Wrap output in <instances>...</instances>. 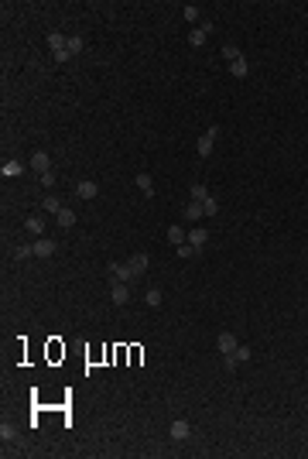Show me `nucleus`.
Returning a JSON list of instances; mask_svg holds the SVG:
<instances>
[{"label":"nucleus","instance_id":"1","mask_svg":"<svg viewBox=\"0 0 308 459\" xmlns=\"http://www.w3.org/2000/svg\"><path fill=\"white\" fill-rule=\"evenodd\" d=\"M219 134H223V127H219V124H212V127H209V130L202 134V137H199V144H195V151H199V158H209V154H212V148H216Z\"/></svg>","mask_w":308,"mask_h":459},{"label":"nucleus","instance_id":"2","mask_svg":"<svg viewBox=\"0 0 308 459\" xmlns=\"http://www.w3.org/2000/svg\"><path fill=\"white\" fill-rule=\"evenodd\" d=\"M48 45H52V55H55V62H68V38L62 35V31H52L48 35Z\"/></svg>","mask_w":308,"mask_h":459},{"label":"nucleus","instance_id":"3","mask_svg":"<svg viewBox=\"0 0 308 459\" xmlns=\"http://www.w3.org/2000/svg\"><path fill=\"white\" fill-rule=\"evenodd\" d=\"M250 356H253V353H250V346H236V350L226 356V370H236L240 363H247Z\"/></svg>","mask_w":308,"mask_h":459},{"label":"nucleus","instance_id":"4","mask_svg":"<svg viewBox=\"0 0 308 459\" xmlns=\"http://www.w3.org/2000/svg\"><path fill=\"white\" fill-rule=\"evenodd\" d=\"M110 302H113V305H127V302H130V288H127V281H113V288H110Z\"/></svg>","mask_w":308,"mask_h":459},{"label":"nucleus","instance_id":"5","mask_svg":"<svg viewBox=\"0 0 308 459\" xmlns=\"http://www.w3.org/2000/svg\"><path fill=\"white\" fill-rule=\"evenodd\" d=\"M236 336H233V333H219V339H216V350H219V353H223V356H229V353H233V350H236Z\"/></svg>","mask_w":308,"mask_h":459},{"label":"nucleus","instance_id":"6","mask_svg":"<svg viewBox=\"0 0 308 459\" xmlns=\"http://www.w3.org/2000/svg\"><path fill=\"white\" fill-rule=\"evenodd\" d=\"M188 435H192V425L185 422V418H178V422H171V439H175V442H185Z\"/></svg>","mask_w":308,"mask_h":459},{"label":"nucleus","instance_id":"7","mask_svg":"<svg viewBox=\"0 0 308 459\" xmlns=\"http://www.w3.org/2000/svg\"><path fill=\"white\" fill-rule=\"evenodd\" d=\"M31 247H34V257H52L55 254V240H48V237H38Z\"/></svg>","mask_w":308,"mask_h":459},{"label":"nucleus","instance_id":"8","mask_svg":"<svg viewBox=\"0 0 308 459\" xmlns=\"http://www.w3.org/2000/svg\"><path fill=\"white\" fill-rule=\"evenodd\" d=\"M182 216H185V223H199V219H202V216H205V209H202V202H195V199H192V202H188V206H185V209H182Z\"/></svg>","mask_w":308,"mask_h":459},{"label":"nucleus","instance_id":"9","mask_svg":"<svg viewBox=\"0 0 308 459\" xmlns=\"http://www.w3.org/2000/svg\"><path fill=\"white\" fill-rule=\"evenodd\" d=\"M110 274H113V281H137L134 278V271H130V264H110Z\"/></svg>","mask_w":308,"mask_h":459},{"label":"nucleus","instance_id":"10","mask_svg":"<svg viewBox=\"0 0 308 459\" xmlns=\"http://www.w3.org/2000/svg\"><path fill=\"white\" fill-rule=\"evenodd\" d=\"M31 168L38 175H45V172H52V158H48L45 151H34V158H31Z\"/></svg>","mask_w":308,"mask_h":459},{"label":"nucleus","instance_id":"11","mask_svg":"<svg viewBox=\"0 0 308 459\" xmlns=\"http://www.w3.org/2000/svg\"><path fill=\"white\" fill-rule=\"evenodd\" d=\"M127 264H130V271H134V278H140V274H144V271H148V267H151V261H148V254H134V257L127 261Z\"/></svg>","mask_w":308,"mask_h":459},{"label":"nucleus","instance_id":"12","mask_svg":"<svg viewBox=\"0 0 308 459\" xmlns=\"http://www.w3.org/2000/svg\"><path fill=\"white\" fill-rule=\"evenodd\" d=\"M55 223H58V230H72V226H76V213L62 206V209L55 213Z\"/></svg>","mask_w":308,"mask_h":459},{"label":"nucleus","instance_id":"13","mask_svg":"<svg viewBox=\"0 0 308 459\" xmlns=\"http://www.w3.org/2000/svg\"><path fill=\"white\" fill-rule=\"evenodd\" d=\"M76 195H79V199H96V195H100V185L96 182H79L76 185Z\"/></svg>","mask_w":308,"mask_h":459},{"label":"nucleus","instance_id":"14","mask_svg":"<svg viewBox=\"0 0 308 459\" xmlns=\"http://www.w3.org/2000/svg\"><path fill=\"white\" fill-rule=\"evenodd\" d=\"M21 172H24V165H21V161H14V158L0 165V175H4V178H17Z\"/></svg>","mask_w":308,"mask_h":459},{"label":"nucleus","instance_id":"15","mask_svg":"<svg viewBox=\"0 0 308 459\" xmlns=\"http://www.w3.org/2000/svg\"><path fill=\"white\" fill-rule=\"evenodd\" d=\"M24 230H31L34 237H41L45 233V216H28L24 219Z\"/></svg>","mask_w":308,"mask_h":459},{"label":"nucleus","instance_id":"16","mask_svg":"<svg viewBox=\"0 0 308 459\" xmlns=\"http://www.w3.org/2000/svg\"><path fill=\"white\" fill-rule=\"evenodd\" d=\"M185 240H188V233H185L182 226H171L168 230V243H171V247H182Z\"/></svg>","mask_w":308,"mask_h":459},{"label":"nucleus","instance_id":"17","mask_svg":"<svg viewBox=\"0 0 308 459\" xmlns=\"http://www.w3.org/2000/svg\"><path fill=\"white\" fill-rule=\"evenodd\" d=\"M205 240H209V233H205V230H188V243H192V247H199V250H202L205 247Z\"/></svg>","mask_w":308,"mask_h":459},{"label":"nucleus","instance_id":"18","mask_svg":"<svg viewBox=\"0 0 308 459\" xmlns=\"http://www.w3.org/2000/svg\"><path fill=\"white\" fill-rule=\"evenodd\" d=\"M229 72H233L236 79H243V76L250 72V62H247V58H236V62H229Z\"/></svg>","mask_w":308,"mask_h":459},{"label":"nucleus","instance_id":"19","mask_svg":"<svg viewBox=\"0 0 308 459\" xmlns=\"http://www.w3.org/2000/svg\"><path fill=\"white\" fill-rule=\"evenodd\" d=\"M134 182H137V189H140L144 195H154V182H151V175H144V172H140V175L134 178Z\"/></svg>","mask_w":308,"mask_h":459},{"label":"nucleus","instance_id":"20","mask_svg":"<svg viewBox=\"0 0 308 459\" xmlns=\"http://www.w3.org/2000/svg\"><path fill=\"white\" fill-rule=\"evenodd\" d=\"M205 41H209V35H205L202 28H192V35H188V45H192V48H202Z\"/></svg>","mask_w":308,"mask_h":459},{"label":"nucleus","instance_id":"21","mask_svg":"<svg viewBox=\"0 0 308 459\" xmlns=\"http://www.w3.org/2000/svg\"><path fill=\"white\" fill-rule=\"evenodd\" d=\"M28 257H34V247L31 243H17L14 247V261H28Z\"/></svg>","mask_w":308,"mask_h":459},{"label":"nucleus","instance_id":"22","mask_svg":"<svg viewBox=\"0 0 308 459\" xmlns=\"http://www.w3.org/2000/svg\"><path fill=\"white\" fill-rule=\"evenodd\" d=\"M0 439H4V442H14V439H17V428H14L11 422H4L0 425Z\"/></svg>","mask_w":308,"mask_h":459},{"label":"nucleus","instance_id":"23","mask_svg":"<svg viewBox=\"0 0 308 459\" xmlns=\"http://www.w3.org/2000/svg\"><path fill=\"white\" fill-rule=\"evenodd\" d=\"M82 48H86V41H82V35H72V38H68V55H79Z\"/></svg>","mask_w":308,"mask_h":459},{"label":"nucleus","instance_id":"24","mask_svg":"<svg viewBox=\"0 0 308 459\" xmlns=\"http://www.w3.org/2000/svg\"><path fill=\"white\" fill-rule=\"evenodd\" d=\"M41 206H45L48 213H58V209H62V199H58V195H45V199H41Z\"/></svg>","mask_w":308,"mask_h":459},{"label":"nucleus","instance_id":"25","mask_svg":"<svg viewBox=\"0 0 308 459\" xmlns=\"http://www.w3.org/2000/svg\"><path fill=\"white\" fill-rule=\"evenodd\" d=\"M175 250H178V257H185V261H192L195 254H199V247H192V243L185 240V243H182V247H175Z\"/></svg>","mask_w":308,"mask_h":459},{"label":"nucleus","instance_id":"26","mask_svg":"<svg viewBox=\"0 0 308 459\" xmlns=\"http://www.w3.org/2000/svg\"><path fill=\"white\" fill-rule=\"evenodd\" d=\"M192 199H195V202H205V199H209V189H205L202 182H195L192 185Z\"/></svg>","mask_w":308,"mask_h":459},{"label":"nucleus","instance_id":"27","mask_svg":"<svg viewBox=\"0 0 308 459\" xmlns=\"http://www.w3.org/2000/svg\"><path fill=\"white\" fill-rule=\"evenodd\" d=\"M223 58H226V62H236V58H243V52H240L236 45H223Z\"/></svg>","mask_w":308,"mask_h":459},{"label":"nucleus","instance_id":"28","mask_svg":"<svg viewBox=\"0 0 308 459\" xmlns=\"http://www.w3.org/2000/svg\"><path fill=\"white\" fill-rule=\"evenodd\" d=\"M144 299H148V305H151V309H158V305H161V288H151Z\"/></svg>","mask_w":308,"mask_h":459},{"label":"nucleus","instance_id":"29","mask_svg":"<svg viewBox=\"0 0 308 459\" xmlns=\"http://www.w3.org/2000/svg\"><path fill=\"white\" fill-rule=\"evenodd\" d=\"M182 14H185V21H199V7H195V4H185V7H182Z\"/></svg>","mask_w":308,"mask_h":459},{"label":"nucleus","instance_id":"30","mask_svg":"<svg viewBox=\"0 0 308 459\" xmlns=\"http://www.w3.org/2000/svg\"><path fill=\"white\" fill-rule=\"evenodd\" d=\"M202 209H205V216H216V213H219V202L212 199V195H209V199L202 202Z\"/></svg>","mask_w":308,"mask_h":459},{"label":"nucleus","instance_id":"31","mask_svg":"<svg viewBox=\"0 0 308 459\" xmlns=\"http://www.w3.org/2000/svg\"><path fill=\"white\" fill-rule=\"evenodd\" d=\"M41 185H45V189H52V185H55V172H45V175H41Z\"/></svg>","mask_w":308,"mask_h":459},{"label":"nucleus","instance_id":"32","mask_svg":"<svg viewBox=\"0 0 308 459\" xmlns=\"http://www.w3.org/2000/svg\"><path fill=\"white\" fill-rule=\"evenodd\" d=\"M199 28H202L205 35H212V31H216V21H202V24H199Z\"/></svg>","mask_w":308,"mask_h":459}]
</instances>
